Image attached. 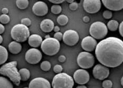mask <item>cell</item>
<instances>
[{"mask_svg":"<svg viewBox=\"0 0 123 88\" xmlns=\"http://www.w3.org/2000/svg\"><path fill=\"white\" fill-rule=\"evenodd\" d=\"M95 55L101 65L117 67L123 62V41L113 36L102 40L96 47Z\"/></svg>","mask_w":123,"mask_h":88,"instance_id":"obj_1","label":"cell"},{"mask_svg":"<svg viewBox=\"0 0 123 88\" xmlns=\"http://www.w3.org/2000/svg\"><path fill=\"white\" fill-rule=\"evenodd\" d=\"M17 61H14L3 65L0 69V73L7 76L17 86H18L21 82V77L17 69Z\"/></svg>","mask_w":123,"mask_h":88,"instance_id":"obj_2","label":"cell"},{"mask_svg":"<svg viewBox=\"0 0 123 88\" xmlns=\"http://www.w3.org/2000/svg\"><path fill=\"white\" fill-rule=\"evenodd\" d=\"M74 80L66 73L57 74L53 77L52 81L53 88H73Z\"/></svg>","mask_w":123,"mask_h":88,"instance_id":"obj_3","label":"cell"},{"mask_svg":"<svg viewBox=\"0 0 123 88\" xmlns=\"http://www.w3.org/2000/svg\"><path fill=\"white\" fill-rule=\"evenodd\" d=\"M11 35L15 41L23 42L26 41L30 37V31L28 26L22 24L15 25L11 30Z\"/></svg>","mask_w":123,"mask_h":88,"instance_id":"obj_4","label":"cell"},{"mask_svg":"<svg viewBox=\"0 0 123 88\" xmlns=\"http://www.w3.org/2000/svg\"><path fill=\"white\" fill-rule=\"evenodd\" d=\"M41 49L45 54L52 56L57 54L60 49V42L54 38H48L43 41Z\"/></svg>","mask_w":123,"mask_h":88,"instance_id":"obj_5","label":"cell"},{"mask_svg":"<svg viewBox=\"0 0 123 88\" xmlns=\"http://www.w3.org/2000/svg\"><path fill=\"white\" fill-rule=\"evenodd\" d=\"M89 33L91 36L95 39H103L108 33L107 26L102 22H95L92 23L90 26Z\"/></svg>","mask_w":123,"mask_h":88,"instance_id":"obj_6","label":"cell"},{"mask_svg":"<svg viewBox=\"0 0 123 88\" xmlns=\"http://www.w3.org/2000/svg\"><path fill=\"white\" fill-rule=\"evenodd\" d=\"M77 62L79 67L84 69L92 68L95 64V58L92 53L88 52H81L78 54Z\"/></svg>","mask_w":123,"mask_h":88,"instance_id":"obj_7","label":"cell"},{"mask_svg":"<svg viewBox=\"0 0 123 88\" xmlns=\"http://www.w3.org/2000/svg\"><path fill=\"white\" fill-rule=\"evenodd\" d=\"M42 55L40 51L36 48H31L26 52L25 59L31 65H36L40 62Z\"/></svg>","mask_w":123,"mask_h":88,"instance_id":"obj_8","label":"cell"},{"mask_svg":"<svg viewBox=\"0 0 123 88\" xmlns=\"http://www.w3.org/2000/svg\"><path fill=\"white\" fill-rule=\"evenodd\" d=\"M101 7L100 0H84L83 7L86 12L90 14H94L99 11Z\"/></svg>","mask_w":123,"mask_h":88,"instance_id":"obj_9","label":"cell"},{"mask_svg":"<svg viewBox=\"0 0 123 88\" xmlns=\"http://www.w3.org/2000/svg\"><path fill=\"white\" fill-rule=\"evenodd\" d=\"M109 73V68L101 64L96 65L92 70V74L94 78L99 80H104L107 78Z\"/></svg>","mask_w":123,"mask_h":88,"instance_id":"obj_10","label":"cell"},{"mask_svg":"<svg viewBox=\"0 0 123 88\" xmlns=\"http://www.w3.org/2000/svg\"><path fill=\"white\" fill-rule=\"evenodd\" d=\"M79 40L78 33L75 30H68L63 33L62 40L69 46H74L78 43Z\"/></svg>","mask_w":123,"mask_h":88,"instance_id":"obj_11","label":"cell"},{"mask_svg":"<svg viewBox=\"0 0 123 88\" xmlns=\"http://www.w3.org/2000/svg\"><path fill=\"white\" fill-rule=\"evenodd\" d=\"M73 78L76 83L79 85H84L89 81V72L85 69H78L74 72Z\"/></svg>","mask_w":123,"mask_h":88,"instance_id":"obj_12","label":"cell"},{"mask_svg":"<svg viewBox=\"0 0 123 88\" xmlns=\"http://www.w3.org/2000/svg\"><path fill=\"white\" fill-rule=\"evenodd\" d=\"M97 42L92 36H87L82 39L81 41L82 49L86 52H92L96 49L97 45Z\"/></svg>","mask_w":123,"mask_h":88,"instance_id":"obj_13","label":"cell"},{"mask_svg":"<svg viewBox=\"0 0 123 88\" xmlns=\"http://www.w3.org/2000/svg\"><path fill=\"white\" fill-rule=\"evenodd\" d=\"M29 88H51V85L46 79L38 77L30 81Z\"/></svg>","mask_w":123,"mask_h":88,"instance_id":"obj_14","label":"cell"},{"mask_svg":"<svg viewBox=\"0 0 123 88\" xmlns=\"http://www.w3.org/2000/svg\"><path fill=\"white\" fill-rule=\"evenodd\" d=\"M32 11L34 14L38 17H43L48 12L47 4L42 1H38L34 3L32 7Z\"/></svg>","mask_w":123,"mask_h":88,"instance_id":"obj_15","label":"cell"},{"mask_svg":"<svg viewBox=\"0 0 123 88\" xmlns=\"http://www.w3.org/2000/svg\"><path fill=\"white\" fill-rule=\"evenodd\" d=\"M105 7L110 11H120L123 9V0H102Z\"/></svg>","mask_w":123,"mask_h":88,"instance_id":"obj_16","label":"cell"},{"mask_svg":"<svg viewBox=\"0 0 123 88\" xmlns=\"http://www.w3.org/2000/svg\"><path fill=\"white\" fill-rule=\"evenodd\" d=\"M55 24L53 21L50 19H44L41 21L40 24V27L41 30L45 33H49L53 30Z\"/></svg>","mask_w":123,"mask_h":88,"instance_id":"obj_17","label":"cell"},{"mask_svg":"<svg viewBox=\"0 0 123 88\" xmlns=\"http://www.w3.org/2000/svg\"><path fill=\"white\" fill-rule=\"evenodd\" d=\"M43 42L42 38L38 34H34L31 35L28 39V43L31 47L36 48L41 45Z\"/></svg>","mask_w":123,"mask_h":88,"instance_id":"obj_18","label":"cell"},{"mask_svg":"<svg viewBox=\"0 0 123 88\" xmlns=\"http://www.w3.org/2000/svg\"><path fill=\"white\" fill-rule=\"evenodd\" d=\"M22 45L19 42L17 41H12L9 44V51L14 54L19 53L22 50Z\"/></svg>","mask_w":123,"mask_h":88,"instance_id":"obj_19","label":"cell"},{"mask_svg":"<svg viewBox=\"0 0 123 88\" xmlns=\"http://www.w3.org/2000/svg\"><path fill=\"white\" fill-rule=\"evenodd\" d=\"M0 65H4L8 59V52L4 47L0 46Z\"/></svg>","mask_w":123,"mask_h":88,"instance_id":"obj_20","label":"cell"},{"mask_svg":"<svg viewBox=\"0 0 123 88\" xmlns=\"http://www.w3.org/2000/svg\"><path fill=\"white\" fill-rule=\"evenodd\" d=\"M21 77V80L22 81H26L30 77V72L28 69L22 68L18 71Z\"/></svg>","mask_w":123,"mask_h":88,"instance_id":"obj_21","label":"cell"},{"mask_svg":"<svg viewBox=\"0 0 123 88\" xmlns=\"http://www.w3.org/2000/svg\"><path fill=\"white\" fill-rule=\"evenodd\" d=\"M0 83L1 88H13L12 82L5 77H0Z\"/></svg>","mask_w":123,"mask_h":88,"instance_id":"obj_22","label":"cell"},{"mask_svg":"<svg viewBox=\"0 0 123 88\" xmlns=\"http://www.w3.org/2000/svg\"><path fill=\"white\" fill-rule=\"evenodd\" d=\"M107 28L111 31H116L119 28V24L117 21L115 20H111L107 23Z\"/></svg>","mask_w":123,"mask_h":88,"instance_id":"obj_23","label":"cell"},{"mask_svg":"<svg viewBox=\"0 0 123 88\" xmlns=\"http://www.w3.org/2000/svg\"><path fill=\"white\" fill-rule=\"evenodd\" d=\"M29 4L28 0H17L16 1V5L17 7L21 10L25 9Z\"/></svg>","mask_w":123,"mask_h":88,"instance_id":"obj_24","label":"cell"},{"mask_svg":"<svg viewBox=\"0 0 123 88\" xmlns=\"http://www.w3.org/2000/svg\"><path fill=\"white\" fill-rule=\"evenodd\" d=\"M57 21L59 24L61 26H64L68 23L69 19L67 16L64 14H61L57 18Z\"/></svg>","mask_w":123,"mask_h":88,"instance_id":"obj_25","label":"cell"},{"mask_svg":"<svg viewBox=\"0 0 123 88\" xmlns=\"http://www.w3.org/2000/svg\"><path fill=\"white\" fill-rule=\"evenodd\" d=\"M51 65L50 62L48 61H44L41 63L40 68L43 71H48L50 70Z\"/></svg>","mask_w":123,"mask_h":88,"instance_id":"obj_26","label":"cell"},{"mask_svg":"<svg viewBox=\"0 0 123 88\" xmlns=\"http://www.w3.org/2000/svg\"><path fill=\"white\" fill-rule=\"evenodd\" d=\"M51 12L54 14H58L62 11V7L59 4H53L51 8Z\"/></svg>","mask_w":123,"mask_h":88,"instance_id":"obj_27","label":"cell"},{"mask_svg":"<svg viewBox=\"0 0 123 88\" xmlns=\"http://www.w3.org/2000/svg\"><path fill=\"white\" fill-rule=\"evenodd\" d=\"M10 18L7 14H1L0 16V22L2 24H6L10 22Z\"/></svg>","mask_w":123,"mask_h":88,"instance_id":"obj_28","label":"cell"},{"mask_svg":"<svg viewBox=\"0 0 123 88\" xmlns=\"http://www.w3.org/2000/svg\"><path fill=\"white\" fill-rule=\"evenodd\" d=\"M113 85V82L110 80H105L103 82L102 87L104 88H111Z\"/></svg>","mask_w":123,"mask_h":88,"instance_id":"obj_29","label":"cell"},{"mask_svg":"<svg viewBox=\"0 0 123 88\" xmlns=\"http://www.w3.org/2000/svg\"><path fill=\"white\" fill-rule=\"evenodd\" d=\"M103 16L106 19H110L113 16V13L110 10H105L103 13Z\"/></svg>","mask_w":123,"mask_h":88,"instance_id":"obj_30","label":"cell"},{"mask_svg":"<svg viewBox=\"0 0 123 88\" xmlns=\"http://www.w3.org/2000/svg\"><path fill=\"white\" fill-rule=\"evenodd\" d=\"M21 23L26 26H29L31 24V21L29 18H23L21 20Z\"/></svg>","mask_w":123,"mask_h":88,"instance_id":"obj_31","label":"cell"},{"mask_svg":"<svg viewBox=\"0 0 123 88\" xmlns=\"http://www.w3.org/2000/svg\"><path fill=\"white\" fill-rule=\"evenodd\" d=\"M62 70H63L62 66L60 65H57L53 67V71L57 74L61 73V72L62 71Z\"/></svg>","mask_w":123,"mask_h":88,"instance_id":"obj_32","label":"cell"},{"mask_svg":"<svg viewBox=\"0 0 123 88\" xmlns=\"http://www.w3.org/2000/svg\"><path fill=\"white\" fill-rule=\"evenodd\" d=\"M63 34H62V33L60 32H59L55 33L54 34V37L53 38L57 39L59 41H60L63 39Z\"/></svg>","mask_w":123,"mask_h":88,"instance_id":"obj_33","label":"cell"},{"mask_svg":"<svg viewBox=\"0 0 123 88\" xmlns=\"http://www.w3.org/2000/svg\"><path fill=\"white\" fill-rule=\"evenodd\" d=\"M78 7V4L76 2H74V3L69 5V9L72 11H75Z\"/></svg>","mask_w":123,"mask_h":88,"instance_id":"obj_34","label":"cell"},{"mask_svg":"<svg viewBox=\"0 0 123 88\" xmlns=\"http://www.w3.org/2000/svg\"><path fill=\"white\" fill-rule=\"evenodd\" d=\"M119 32L123 38V21L120 23L119 26Z\"/></svg>","mask_w":123,"mask_h":88,"instance_id":"obj_35","label":"cell"},{"mask_svg":"<svg viewBox=\"0 0 123 88\" xmlns=\"http://www.w3.org/2000/svg\"><path fill=\"white\" fill-rule=\"evenodd\" d=\"M49 1L52 3L54 4H59L62 3L65 1L64 0H49Z\"/></svg>","mask_w":123,"mask_h":88,"instance_id":"obj_36","label":"cell"},{"mask_svg":"<svg viewBox=\"0 0 123 88\" xmlns=\"http://www.w3.org/2000/svg\"><path fill=\"white\" fill-rule=\"evenodd\" d=\"M66 58L65 56L63 55H60L58 58V60L61 63L64 62L66 61Z\"/></svg>","mask_w":123,"mask_h":88,"instance_id":"obj_37","label":"cell"},{"mask_svg":"<svg viewBox=\"0 0 123 88\" xmlns=\"http://www.w3.org/2000/svg\"><path fill=\"white\" fill-rule=\"evenodd\" d=\"M1 12L3 14H7L9 13V9L6 7L3 8L1 10Z\"/></svg>","mask_w":123,"mask_h":88,"instance_id":"obj_38","label":"cell"},{"mask_svg":"<svg viewBox=\"0 0 123 88\" xmlns=\"http://www.w3.org/2000/svg\"><path fill=\"white\" fill-rule=\"evenodd\" d=\"M5 31V27L2 24H0V33L2 34Z\"/></svg>","mask_w":123,"mask_h":88,"instance_id":"obj_39","label":"cell"},{"mask_svg":"<svg viewBox=\"0 0 123 88\" xmlns=\"http://www.w3.org/2000/svg\"><path fill=\"white\" fill-rule=\"evenodd\" d=\"M89 18L87 17V16H85V17L83 18V21H84V22H85V23H88L89 21Z\"/></svg>","mask_w":123,"mask_h":88,"instance_id":"obj_40","label":"cell"},{"mask_svg":"<svg viewBox=\"0 0 123 88\" xmlns=\"http://www.w3.org/2000/svg\"><path fill=\"white\" fill-rule=\"evenodd\" d=\"M60 29L58 26H55L54 27V29H53V31H54V32H55V33L59 32V31H60Z\"/></svg>","mask_w":123,"mask_h":88,"instance_id":"obj_41","label":"cell"},{"mask_svg":"<svg viewBox=\"0 0 123 88\" xmlns=\"http://www.w3.org/2000/svg\"><path fill=\"white\" fill-rule=\"evenodd\" d=\"M76 88H87V87L84 85H80V86H77Z\"/></svg>","mask_w":123,"mask_h":88,"instance_id":"obj_42","label":"cell"},{"mask_svg":"<svg viewBox=\"0 0 123 88\" xmlns=\"http://www.w3.org/2000/svg\"><path fill=\"white\" fill-rule=\"evenodd\" d=\"M66 1L68 3H70V4L73 3H74V0H67Z\"/></svg>","mask_w":123,"mask_h":88,"instance_id":"obj_43","label":"cell"},{"mask_svg":"<svg viewBox=\"0 0 123 88\" xmlns=\"http://www.w3.org/2000/svg\"><path fill=\"white\" fill-rule=\"evenodd\" d=\"M3 37L2 35L0 36V43H2V42H3Z\"/></svg>","mask_w":123,"mask_h":88,"instance_id":"obj_44","label":"cell"},{"mask_svg":"<svg viewBox=\"0 0 123 88\" xmlns=\"http://www.w3.org/2000/svg\"><path fill=\"white\" fill-rule=\"evenodd\" d=\"M121 84H122V86H123V76L122 77V78H121Z\"/></svg>","mask_w":123,"mask_h":88,"instance_id":"obj_45","label":"cell"},{"mask_svg":"<svg viewBox=\"0 0 123 88\" xmlns=\"http://www.w3.org/2000/svg\"><path fill=\"white\" fill-rule=\"evenodd\" d=\"M23 88H29V87H24Z\"/></svg>","mask_w":123,"mask_h":88,"instance_id":"obj_46","label":"cell"}]
</instances>
